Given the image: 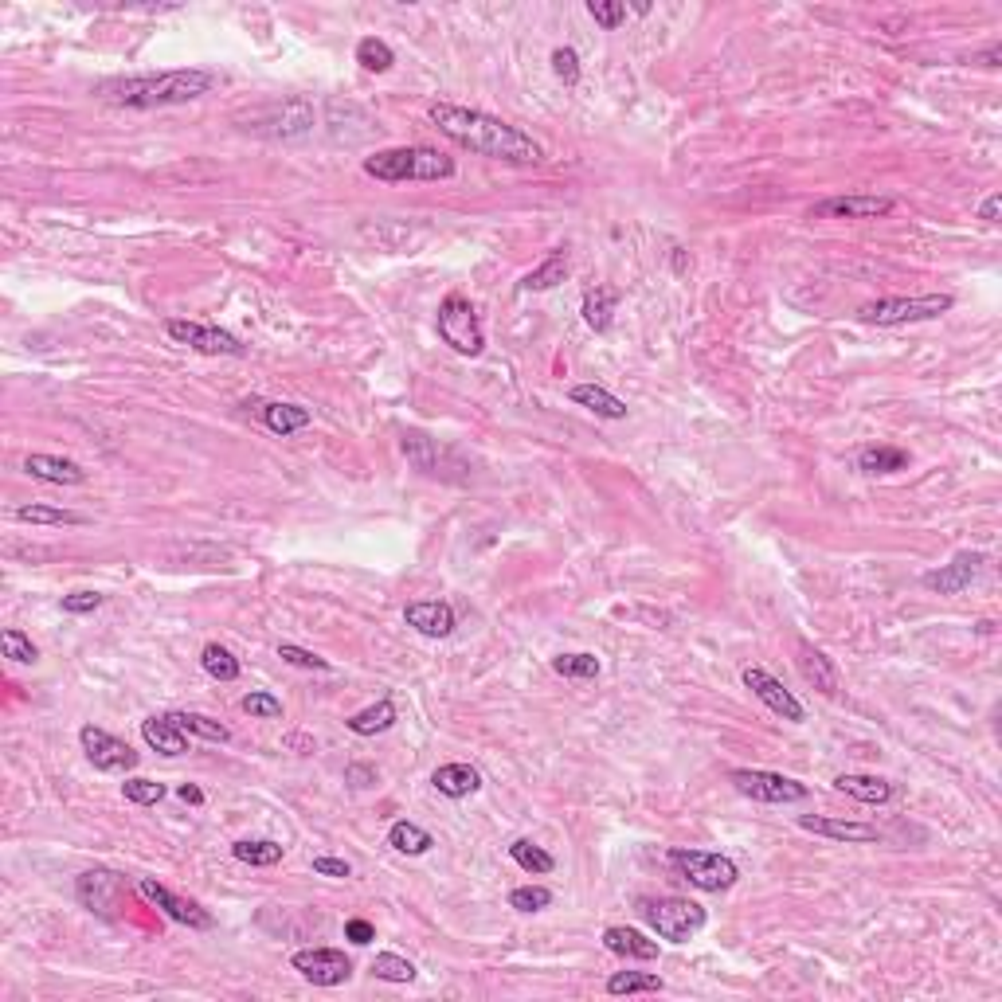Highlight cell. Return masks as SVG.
<instances>
[{"instance_id":"cell-12","label":"cell","mask_w":1002,"mask_h":1002,"mask_svg":"<svg viewBox=\"0 0 1002 1002\" xmlns=\"http://www.w3.org/2000/svg\"><path fill=\"white\" fill-rule=\"evenodd\" d=\"M137 893H141V897H145L149 905H157V909L165 912L169 920H177V924H188V928H196V932H208V928L216 924L208 909H200L196 901H184V897H177L173 889L157 885L153 877H141V881H137Z\"/></svg>"},{"instance_id":"cell-22","label":"cell","mask_w":1002,"mask_h":1002,"mask_svg":"<svg viewBox=\"0 0 1002 1002\" xmlns=\"http://www.w3.org/2000/svg\"><path fill=\"white\" fill-rule=\"evenodd\" d=\"M603 948L611 956L623 959H658V940L642 936L638 928H623V924H615V928L603 932Z\"/></svg>"},{"instance_id":"cell-3","label":"cell","mask_w":1002,"mask_h":1002,"mask_svg":"<svg viewBox=\"0 0 1002 1002\" xmlns=\"http://www.w3.org/2000/svg\"><path fill=\"white\" fill-rule=\"evenodd\" d=\"M365 173L384 184L408 181H451L455 177V157L431 145H396L365 157Z\"/></svg>"},{"instance_id":"cell-25","label":"cell","mask_w":1002,"mask_h":1002,"mask_svg":"<svg viewBox=\"0 0 1002 1002\" xmlns=\"http://www.w3.org/2000/svg\"><path fill=\"white\" fill-rule=\"evenodd\" d=\"M568 396H572V404L595 411L599 419H627V404L615 392H607L603 384H576Z\"/></svg>"},{"instance_id":"cell-32","label":"cell","mask_w":1002,"mask_h":1002,"mask_svg":"<svg viewBox=\"0 0 1002 1002\" xmlns=\"http://www.w3.org/2000/svg\"><path fill=\"white\" fill-rule=\"evenodd\" d=\"M568 278V255H564V247L560 251H552L541 267H533V271L521 278V290H552V286H560Z\"/></svg>"},{"instance_id":"cell-53","label":"cell","mask_w":1002,"mask_h":1002,"mask_svg":"<svg viewBox=\"0 0 1002 1002\" xmlns=\"http://www.w3.org/2000/svg\"><path fill=\"white\" fill-rule=\"evenodd\" d=\"M999 208H1002V192H991L987 200H983V208H979V216L987 220V224H999Z\"/></svg>"},{"instance_id":"cell-13","label":"cell","mask_w":1002,"mask_h":1002,"mask_svg":"<svg viewBox=\"0 0 1002 1002\" xmlns=\"http://www.w3.org/2000/svg\"><path fill=\"white\" fill-rule=\"evenodd\" d=\"M744 685L772 709L775 717H783V721H791V725H799V721H807V709H803V701L791 693V689H783L779 678H772L764 666H748L744 670Z\"/></svg>"},{"instance_id":"cell-20","label":"cell","mask_w":1002,"mask_h":1002,"mask_svg":"<svg viewBox=\"0 0 1002 1002\" xmlns=\"http://www.w3.org/2000/svg\"><path fill=\"white\" fill-rule=\"evenodd\" d=\"M79 901L98 916H110L118 905V877L106 869H91L79 877Z\"/></svg>"},{"instance_id":"cell-49","label":"cell","mask_w":1002,"mask_h":1002,"mask_svg":"<svg viewBox=\"0 0 1002 1002\" xmlns=\"http://www.w3.org/2000/svg\"><path fill=\"white\" fill-rule=\"evenodd\" d=\"M98 607H102V595L98 592L63 595V611H67V615H87V611H98Z\"/></svg>"},{"instance_id":"cell-17","label":"cell","mask_w":1002,"mask_h":1002,"mask_svg":"<svg viewBox=\"0 0 1002 1002\" xmlns=\"http://www.w3.org/2000/svg\"><path fill=\"white\" fill-rule=\"evenodd\" d=\"M799 826H803V830H811V834H822V838H834V842H858V846L881 842L877 826H869V822L822 819V815H799Z\"/></svg>"},{"instance_id":"cell-37","label":"cell","mask_w":1002,"mask_h":1002,"mask_svg":"<svg viewBox=\"0 0 1002 1002\" xmlns=\"http://www.w3.org/2000/svg\"><path fill=\"white\" fill-rule=\"evenodd\" d=\"M231 854H235L243 866H278V862H282V846L271 842V838H259V842L243 838V842L231 846Z\"/></svg>"},{"instance_id":"cell-39","label":"cell","mask_w":1002,"mask_h":1002,"mask_svg":"<svg viewBox=\"0 0 1002 1002\" xmlns=\"http://www.w3.org/2000/svg\"><path fill=\"white\" fill-rule=\"evenodd\" d=\"M552 670L560 678H572V682H592V678H599V658L595 654H560V658H552Z\"/></svg>"},{"instance_id":"cell-24","label":"cell","mask_w":1002,"mask_h":1002,"mask_svg":"<svg viewBox=\"0 0 1002 1002\" xmlns=\"http://www.w3.org/2000/svg\"><path fill=\"white\" fill-rule=\"evenodd\" d=\"M141 736H145V744L153 748V752H161V756H184L188 752V732H181L169 717H149L145 725H141Z\"/></svg>"},{"instance_id":"cell-54","label":"cell","mask_w":1002,"mask_h":1002,"mask_svg":"<svg viewBox=\"0 0 1002 1002\" xmlns=\"http://www.w3.org/2000/svg\"><path fill=\"white\" fill-rule=\"evenodd\" d=\"M177 795H181L184 803H192V807H200V803H204V791H200L196 783H181V787H177Z\"/></svg>"},{"instance_id":"cell-28","label":"cell","mask_w":1002,"mask_h":1002,"mask_svg":"<svg viewBox=\"0 0 1002 1002\" xmlns=\"http://www.w3.org/2000/svg\"><path fill=\"white\" fill-rule=\"evenodd\" d=\"M388 846L396 850V854H408V858H419V854H427L431 846H435V838L423 830V826H415V822H392V830H388Z\"/></svg>"},{"instance_id":"cell-23","label":"cell","mask_w":1002,"mask_h":1002,"mask_svg":"<svg viewBox=\"0 0 1002 1002\" xmlns=\"http://www.w3.org/2000/svg\"><path fill=\"white\" fill-rule=\"evenodd\" d=\"M431 783H435V791L447 795V799H466V795H474V791L482 787V775L474 772L470 764H443V768H435Z\"/></svg>"},{"instance_id":"cell-19","label":"cell","mask_w":1002,"mask_h":1002,"mask_svg":"<svg viewBox=\"0 0 1002 1002\" xmlns=\"http://www.w3.org/2000/svg\"><path fill=\"white\" fill-rule=\"evenodd\" d=\"M799 674L815 685L822 697H838V689H842L838 666H834L822 650H815L811 642H799Z\"/></svg>"},{"instance_id":"cell-47","label":"cell","mask_w":1002,"mask_h":1002,"mask_svg":"<svg viewBox=\"0 0 1002 1002\" xmlns=\"http://www.w3.org/2000/svg\"><path fill=\"white\" fill-rule=\"evenodd\" d=\"M552 71H556V79H564L568 87H576L580 83V55L572 47H556L552 51Z\"/></svg>"},{"instance_id":"cell-35","label":"cell","mask_w":1002,"mask_h":1002,"mask_svg":"<svg viewBox=\"0 0 1002 1002\" xmlns=\"http://www.w3.org/2000/svg\"><path fill=\"white\" fill-rule=\"evenodd\" d=\"M662 991V979L650 971H615L607 979V995H654Z\"/></svg>"},{"instance_id":"cell-8","label":"cell","mask_w":1002,"mask_h":1002,"mask_svg":"<svg viewBox=\"0 0 1002 1002\" xmlns=\"http://www.w3.org/2000/svg\"><path fill=\"white\" fill-rule=\"evenodd\" d=\"M729 783L740 791V795H748V799H756V803H772V807L803 803V799H807V787H803L799 779L779 775V772H764V768H736V772H729Z\"/></svg>"},{"instance_id":"cell-21","label":"cell","mask_w":1002,"mask_h":1002,"mask_svg":"<svg viewBox=\"0 0 1002 1002\" xmlns=\"http://www.w3.org/2000/svg\"><path fill=\"white\" fill-rule=\"evenodd\" d=\"M834 787L842 791V795H850V799H858V803H869V807H881V803H889L893 799V783L889 779H881V775H862V772H846L834 779Z\"/></svg>"},{"instance_id":"cell-43","label":"cell","mask_w":1002,"mask_h":1002,"mask_svg":"<svg viewBox=\"0 0 1002 1002\" xmlns=\"http://www.w3.org/2000/svg\"><path fill=\"white\" fill-rule=\"evenodd\" d=\"M122 795L137 803V807H153V803H161L165 799V783H157V779H126L122 783Z\"/></svg>"},{"instance_id":"cell-42","label":"cell","mask_w":1002,"mask_h":1002,"mask_svg":"<svg viewBox=\"0 0 1002 1002\" xmlns=\"http://www.w3.org/2000/svg\"><path fill=\"white\" fill-rule=\"evenodd\" d=\"M0 646H4V658H12V662H20V666H32L36 658H40V650H36V642L24 635V631H4L0 635Z\"/></svg>"},{"instance_id":"cell-5","label":"cell","mask_w":1002,"mask_h":1002,"mask_svg":"<svg viewBox=\"0 0 1002 1002\" xmlns=\"http://www.w3.org/2000/svg\"><path fill=\"white\" fill-rule=\"evenodd\" d=\"M642 916L646 924L658 932V940L670 944H685L705 928V909L689 897H658V901H642Z\"/></svg>"},{"instance_id":"cell-26","label":"cell","mask_w":1002,"mask_h":1002,"mask_svg":"<svg viewBox=\"0 0 1002 1002\" xmlns=\"http://www.w3.org/2000/svg\"><path fill=\"white\" fill-rule=\"evenodd\" d=\"M615 306H619V290L615 286H595L584 294V321L592 325L595 333H607L611 329V321H615Z\"/></svg>"},{"instance_id":"cell-46","label":"cell","mask_w":1002,"mask_h":1002,"mask_svg":"<svg viewBox=\"0 0 1002 1002\" xmlns=\"http://www.w3.org/2000/svg\"><path fill=\"white\" fill-rule=\"evenodd\" d=\"M243 713L259 717V721H278L282 717V701L271 697V693H247L243 697Z\"/></svg>"},{"instance_id":"cell-36","label":"cell","mask_w":1002,"mask_h":1002,"mask_svg":"<svg viewBox=\"0 0 1002 1002\" xmlns=\"http://www.w3.org/2000/svg\"><path fill=\"white\" fill-rule=\"evenodd\" d=\"M200 666H204L208 678H216V682H235V678H239V658L231 654L228 646H220V642H208V646H204Z\"/></svg>"},{"instance_id":"cell-50","label":"cell","mask_w":1002,"mask_h":1002,"mask_svg":"<svg viewBox=\"0 0 1002 1002\" xmlns=\"http://www.w3.org/2000/svg\"><path fill=\"white\" fill-rule=\"evenodd\" d=\"M314 873H321V877H349L353 866H349L345 858H329V854H321V858H314Z\"/></svg>"},{"instance_id":"cell-11","label":"cell","mask_w":1002,"mask_h":1002,"mask_svg":"<svg viewBox=\"0 0 1002 1002\" xmlns=\"http://www.w3.org/2000/svg\"><path fill=\"white\" fill-rule=\"evenodd\" d=\"M79 744H83L87 760H91L98 772H110V775L114 772H134L137 760H141L126 740L110 736V732L98 729V725H83V729H79Z\"/></svg>"},{"instance_id":"cell-33","label":"cell","mask_w":1002,"mask_h":1002,"mask_svg":"<svg viewBox=\"0 0 1002 1002\" xmlns=\"http://www.w3.org/2000/svg\"><path fill=\"white\" fill-rule=\"evenodd\" d=\"M173 725L188 736H204V740H212V744H228L231 732L228 725H220V721H212V717H204V713H165Z\"/></svg>"},{"instance_id":"cell-48","label":"cell","mask_w":1002,"mask_h":1002,"mask_svg":"<svg viewBox=\"0 0 1002 1002\" xmlns=\"http://www.w3.org/2000/svg\"><path fill=\"white\" fill-rule=\"evenodd\" d=\"M278 658H282V662H290V666H302V670H329V662H325V658H318L314 650L294 646V642H282V646H278Z\"/></svg>"},{"instance_id":"cell-16","label":"cell","mask_w":1002,"mask_h":1002,"mask_svg":"<svg viewBox=\"0 0 1002 1002\" xmlns=\"http://www.w3.org/2000/svg\"><path fill=\"white\" fill-rule=\"evenodd\" d=\"M404 623L427 638H447L455 631V607L443 599H415L404 607Z\"/></svg>"},{"instance_id":"cell-31","label":"cell","mask_w":1002,"mask_h":1002,"mask_svg":"<svg viewBox=\"0 0 1002 1002\" xmlns=\"http://www.w3.org/2000/svg\"><path fill=\"white\" fill-rule=\"evenodd\" d=\"M905 466H909V451L885 447V443L866 447V451L858 455V470H866V474H897V470H905Z\"/></svg>"},{"instance_id":"cell-2","label":"cell","mask_w":1002,"mask_h":1002,"mask_svg":"<svg viewBox=\"0 0 1002 1002\" xmlns=\"http://www.w3.org/2000/svg\"><path fill=\"white\" fill-rule=\"evenodd\" d=\"M220 87L216 71L200 67H181V71H161V75H130V79H110L98 87V98L134 106V110H153V106H181L192 98H204Z\"/></svg>"},{"instance_id":"cell-30","label":"cell","mask_w":1002,"mask_h":1002,"mask_svg":"<svg viewBox=\"0 0 1002 1002\" xmlns=\"http://www.w3.org/2000/svg\"><path fill=\"white\" fill-rule=\"evenodd\" d=\"M400 447H404V455H408V462L415 470L439 474V443H435L431 435H423V431H404Z\"/></svg>"},{"instance_id":"cell-45","label":"cell","mask_w":1002,"mask_h":1002,"mask_svg":"<svg viewBox=\"0 0 1002 1002\" xmlns=\"http://www.w3.org/2000/svg\"><path fill=\"white\" fill-rule=\"evenodd\" d=\"M588 12H592L595 24H603L607 32H615V28L627 20V4H619V0H592Z\"/></svg>"},{"instance_id":"cell-52","label":"cell","mask_w":1002,"mask_h":1002,"mask_svg":"<svg viewBox=\"0 0 1002 1002\" xmlns=\"http://www.w3.org/2000/svg\"><path fill=\"white\" fill-rule=\"evenodd\" d=\"M345 779H349L353 787H368V783H376V768H368V764H349V768H345Z\"/></svg>"},{"instance_id":"cell-7","label":"cell","mask_w":1002,"mask_h":1002,"mask_svg":"<svg viewBox=\"0 0 1002 1002\" xmlns=\"http://www.w3.org/2000/svg\"><path fill=\"white\" fill-rule=\"evenodd\" d=\"M439 337L462 353V357H478L486 349V333H482V321H478V310L470 306V298L462 294H447L443 306H439Z\"/></svg>"},{"instance_id":"cell-27","label":"cell","mask_w":1002,"mask_h":1002,"mask_svg":"<svg viewBox=\"0 0 1002 1002\" xmlns=\"http://www.w3.org/2000/svg\"><path fill=\"white\" fill-rule=\"evenodd\" d=\"M349 732H357V736H376V732H388L396 725V705L388 701V697H380L376 705H368L361 713H353L349 721Z\"/></svg>"},{"instance_id":"cell-1","label":"cell","mask_w":1002,"mask_h":1002,"mask_svg":"<svg viewBox=\"0 0 1002 1002\" xmlns=\"http://www.w3.org/2000/svg\"><path fill=\"white\" fill-rule=\"evenodd\" d=\"M427 118L439 126V134L455 141L458 149L474 153V157H490V161H505V165H537L545 161L541 141L501 122L486 110H470V106H455V102H431Z\"/></svg>"},{"instance_id":"cell-51","label":"cell","mask_w":1002,"mask_h":1002,"mask_svg":"<svg viewBox=\"0 0 1002 1002\" xmlns=\"http://www.w3.org/2000/svg\"><path fill=\"white\" fill-rule=\"evenodd\" d=\"M345 940H353V944H361V948H365V944L376 940V928H372L368 920L357 916V920H349V924H345Z\"/></svg>"},{"instance_id":"cell-18","label":"cell","mask_w":1002,"mask_h":1002,"mask_svg":"<svg viewBox=\"0 0 1002 1002\" xmlns=\"http://www.w3.org/2000/svg\"><path fill=\"white\" fill-rule=\"evenodd\" d=\"M24 470L28 478L36 482H51V486H83L87 482V470L71 458H55V455H28L24 458Z\"/></svg>"},{"instance_id":"cell-29","label":"cell","mask_w":1002,"mask_h":1002,"mask_svg":"<svg viewBox=\"0 0 1002 1002\" xmlns=\"http://www.w3.org/2000/svg\"><path fill=\"white\" fill-rule=\"evenodd\" d=\"M310 411L298 408V404H263V423L271 427L274 435H294V431H302V427H310Z\"/></svg>"},{"instance_id":"cell-9","label":"cell","mask_w":1002,"mask_h":1002,"mask_svg":"<svg viewBox=\"0 0 1002 1002\" xmlns=\"http://www.w3.org/2000/svg\"><path fill=\"white\" fill-rule=\"evenodd\" d=\"M165 333L177 341V345H188V349H196V353H204V357H243V341L228 333V329H220V325H200V321H181V318H169L165 321Z\"/></svg>"},{"instance_id":"cell-6","label":"cell","mask_w":1002,"mask_h":1002,"mask_svg":"<svg viewBox=\"0 0 1002 1002\" xmlns=\"http://www.w3.org/2000/svg\"><path fill=\"white\" fill-rule=\"evenodd\" d=\"M956 306L952 294H920V298H877L858 310L866 325H909V321H932Z\"/></svg>"},{"instance_id":"cell-10","label":"cell","mask_w":1002,"mask_h":1002,"mask_svg":"<svg viewBox=\"0 0 1002 1002\" xmlns=\"http://www.w3.org/2000/svg\"><path fill=\"white\" fill-rule=\"evenodd\" d=\"M290 967L314 987H341L353 975V959L337 948H302L290 956Z\"/></svg>"},{"instance_id":"cell-40","label":"cell","mask_w":1002,"mask_h":1002,"mask_svg":"<svg viewBox=\"0 0 1002 1002\" xmlns=\"http://www.w3.org/2000/svg\"><path fill=\"white\" fill-rule=\"evenodd\" d=\"M357 63L372 71V75H384L392 63H396V55H392V47L384 44V40H376V36H365L361 44H357Z\"/></svg>"},{"instance_id":"cell-44","label":"cell","mask_w":1002,"mask_h":1002,"mask_svg":"<svg viewBox=\"0 0 1002 1002\" xmlns=\"http://www.w3.org/2000/svg\"><path fill=\"white\" fill-rule=\"evenodd\" d=\"M548 905H552V893H548L545 885H521V889L509 893V909L517 912H541Z\"/></svg>"},{"instance_id":"cell-55","label":"cell","mask_w":1002,"mask_h":1002,"mask_svg":"<svg viewBox=\"0 0 1002 1002\" xmlns=\"http://www.w3.org/2000/svg\"><path fill=\"white\" fill-rule=\"evenodd\" d=\"M999 55H1002L999 47H991V51H987V55H983V63H987V67H999Z\"/></svg>"},{"instance_id":"cell-15","label":"cell","mask_w":1002,"mask_h":1002,"mask_svg":"<svg viewBox=\"0 0 1002 1002\" xmlns=\"http://www.w3.org/2000/svg\"><path fill=\"white\" fill-rule=\"evenodd\" d=\"M983 564H987L983 552H959L952 564H944L936 572H924V588L940 595H959L963 588H971V580L979 576Z\"/></svg>"},{"instance_id":"cell-14","label":"cell","mask_w":1002,"mask_h":1002,"mask_svg":"<svg viewBox=\"0 0 1002 1002\" xmlns=\"http://www.w3.org/2000/svg\"><path fill=\"white\" fill-rule=\"evenodd\" d=\"M893 208V196H830L811 208V220H881Z\"/></svg>"},{"instance_id":"cell-4","label":"cell","mask_w":1002,"mask_h":1002,"mask_svg":"<svg viewBox=\"0 0 1002 1002\" xmlns=\"http://www.w3.org/2000/svg\"><path fill=\"white\" fill-rule=\"evenodd\" d=\"M666 862L701 893H725L740 881V866L725 854H713V850H670Z\"/></svg>"},{"instance_id":"cell-41","label":"cell","mask_w":1002,"mask_h":1002,"mask_svg":"<svg viewBox=\"0 0 1002 1002\" xmlns=\"http://www.w3.org/2000/svg\"><path fill=\"white\" fill-rule=\"evenodd\" d=\"M372 975L384 979V983H411L415 967H411V959L396 956V952H380V956L372 959Z\"/></svg>"},{"instance_id":"cell-34","label":"cell","mask_w":1002,"mask_h":1002,"mask_svg":"<svg viewBox=\"0 0 1002 1002\" xmlns=\"http://www.w3.org/2000/svg\"><path fill=\"white\" fill-rule=\"evenodd\" d=\"M16 521H24V525H87L83 513H75V509H55V505H20V509H16Z\"/></svg>"},{"instance_id":"cell-38","label":"cell","mask_w":1002,"mask_h":1002,"mask_svg":"<svg viewBox=\"0 0 1002 1002\" xmlns=\"http://www.w3.org/2000/svg\"><path fill=\"white\" fill-rule=\"evenodd\" d=\"M509 858L525 869V873H552V869H556V858H552L548 850H541L537 842H529V838H517V842L509 846Z\"/></svg>"}]
</instances>
